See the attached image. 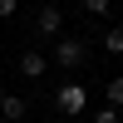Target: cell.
<instances>
[{
	"label": "cell",
	"instance_id": "obj_1",
	"mask_svg": "<svg viewBox=\"0 0 123 123\" xmlns=\"http://www.w3.org/2000/svg\"><path fill=\"white\" fill-rule=\"evenodd\" d=\"M49 64H59L64 74H79V69L89 64V44L79 35H59L54 39V54H49Z\"/></svg>",
	"mask_w": 123,
	"mask_h": 123
},
{
	"label": "cell",
	"instance_id": "obj_2",
	"mask_svg": "<svg viewBox=\"0 0 123 123\" xmlns=\"http://www.w3.org/2000/svg\"><path fill=\"white\" fill-rule=\"evenodd\" d=\"M54 108H59V113H69V118H79V113L89 108V89L79 84V79H64V84L54 89Z\"/></svg>",
	"mask_w": 123,
	"mask_h": 123
},
{
	"label": "cell",
	"instance_id": "obj_3",
	"mask_svg": "<svg viewBox=\"0 0 123 123\" xmlns=\"http://www.w3.org/2000/svg\"><path fill=\"white\" fill-rule=\"evenodd\" d=\"M59 25H64V10H59V0H44V5L35 10V35H59Z\"/></svg>",
	"mask_w": 123,
	"mask_h": 123
},
{
	"label": "cell",
	"instance_id": "obj_4",
	"mask_svg": "<svg viewBox=\"0 0 123 123\" xmlns=\"http://www.w3.org/2000/svg\"><path fill=\"white\" fill-rule=\"evenodd\" d=\"M25 113H30V104H25V98H15L10 89H0V118H10V123H20Z\"/></svg>",
	"mask_w": 123,
	"mask_h": 123
},
{
	"label": "cell",
	"instance_id": "obj_5",
	"mask_svg": "<svg viewBox=\"0 0 123 123\" xmlns=\"http://www.w3.org/2000/svg\"><path fill=\"white\" fill-rule=\"evenodd\" d=\"M44 69H49V59L39 54V49H25V54H20V74H25V79H39Z\"/></svg>",
	"mask_w": 123,
	"mask_h": 123
},
{
	"label": "cell",
	"instance_id": "obj_6",
	"mask_svg": "<svg viewBox=\"0 0 123 123\" xmlns=\"http://www.w3.org/2000/svg\"><path fill=\"white\" fill-rule=\"evenodd\" d=\"M104 49L108 54H123V25H108L104 30Z\"/></svg>",
	"mask_w": 123,
	"mask_h": 123
},
{
	"label": "cell",
	"instance_id": "obj_7",
	"mask_svg": "<svg viewBox=\"0 0 123 123\" xmlns=\"http://www.w3.org/2000/svg\"><path fill=\"white\" fill-rule=\"evenodd\" d=\"M108 108H123V74L108 79Z\"/></svg>",
	"mask_w": 123,
	"mask_h": 123
},
{
	"label": "cell",
	"instance_id": "obj_8",
	"mask_svg": "<svg viewBox=\"0 0 123 123\" xmlns=\"http://www.w3.org/2000/svg\"><path fill=\"white\" fill-rule=\"evenodd\" d=\"M94 123H123V118H118V108H98V113H94Z\"/></svg>",
	"mask_w": 123,
	"mask_h": 123
},
{
	"label": "cell",
	"instance_id": "obj_9",
	"mask_svg": "<svg viewBox=\"0 0 123 123\" xmlns=\"http://www.w3.org/2000/svg\"><path fill=\"white\" fill-rule=\"evenodd\" d=\"M84 10L89 15H108V0H84Z\"/></svg>",
	"mask_w": 123,
	"mask_h": 123
},
{
	"label": "cell",
	"instance_id": "obj_10",
	"mask_svg": "<svg viewBox=\"0 0 123 123\" xmlns=\"http://www.w3.org/2000/svg\"><path fill=\"white\" fill-rule=\"evenodd\" d=\"M15 5H20V0H0V20H10V15H15Z\"/></svg>",
	"mask_w": 123,
	"mask_h": 123
},
{
	"label": "cell",
	"instance_id": "obj_11",
	"mask_svg": "<svg viewBox=\"0 0 123 123\" xmlns=\"http://www.w3.org/2000/svg\"><path fill=\"white\" fill-rule=\"evenodd\" d=\"M0 123H10V118H0Z\"/></svg>",
	"mask_w": 123,
	"mask_h": 123
}]
</instances>
